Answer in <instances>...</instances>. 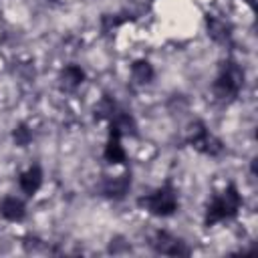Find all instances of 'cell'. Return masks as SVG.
Returning <instances> with one entry per match:
<instances>
[{
	"label": "cell",
	"mask_w": 258,
	"mask_h": 258,
	"mask_svg": "<svg viewBox=\"0 0 258 258\" xmlns=\"http://www.w3.org/2000/svg\"><path fill=\"white\" fill-rule=\"evenodd\" d=\"M48 2H58V0H48Z\"/></svg>",
	"instance_id": "cell-18"
},
{
	"label": "cell",
	"mask_w": 258,
	"mask_h": 258,
	"mask_svg": "<svg viewBox=\"0 0 258 258\" xmlns=\"http://www.w3.org/2000/svg\"><path fill=\"white\" fill-rule=\"evenodd\" d=\"M206 32L208 36L218 42V44H228L232 40V34H234V28L230 24V20L222 18V16H216V14H208L206 16Z\"/></svg>",
	"instance_id": "cell-7"
},
{
	"label": "cell",
	"mask_w": 258,
	"mask_h": 258,
	"mask_svg": "<svg viewBox=\"0 0 258 258\" xmlns=\"http://www.w3.org/2000/svg\"><path fill=\"white\" fill-rule=\"evenodd\" d=\"M99 189L107 200H123L131 189V171H125L121 175H105Z\"/></svg>",
	"instance_id": "cell-6"
},
{
	"label": "cell",
	"mask_w": 258,
	"mask_h": 258,
	"mask_svg": "<svg viewBox=\"0 0 258 258\" xmlns=\"http://www.w3.org/2000/svg\"><path fill=\"white\" fill-rule=\"evenodd\" d=\"M42 181H44V173H42L40 165H30L28 169H24V171L18 175V187H20V191H22L24 196H28V198L34 196V194L40 189Z\"/></svg>",
	"instance_id": "cell-9"
},
{
	"label": "cell",
	"mask_w": 258,
	"mask_h": 258,
	"mask_svg": "<svg viewBox=\"0 0 258 258\" xmlns=\"http://www.w3.org/2000/svg\"><path fill=\"white\" fill-rule=\"evenodd\" d=\"M185 139H187V143L196 151H200L204 155L218 157V155L224 153V143L214 133H210V129L206 127V123L200 121V119H196V121L189 123L187 131H185Z\"/></svg>",
	"instance_id": "cell-4"
},
{
	"label": "cell",
	"mask_w": 258,
	"mask_h": 258,
	"mask_svg": "<svg viewBox=\"0 0 258 258\" xmlns=\"http://www.w3.org/2000/svg\"><path fill=\"white\" fill-rule=\"evenodd\" d=\"M117 107H119V105H117V101H115L111 95H103V99H101L99 105L95 107V117L109 121V117L113 115V111H115Z\"/></svg>",
	"instance_id": "cell-15"
},
{
	"label": "cell",
	"mask_w": 258,
	"mask_h": 258,
	"mask_svg": "<svg viewBox=\"0 0 258 258\" xmlns=\"http://www.w3.org/2000/svg\"><path fill=\"white\" fill-rule=\"evenodd\" d=\"M85 79H87L85 71H83L79 64H75V62L62 67L60 73H58V85H60V89L67 91V93L77 91V89L85 83Z\"/></svg>",
	"instance_id": "cell-10"
},
{
	"label": "cell",
	"mask_w": 258,
	"mask_h": 258,
	"mask_svg": "<svg viewBox=\"0 0 258 258\" xmlns=\"http://www.w3.org/2000/svg\"><path fill=\"white\" fill-rule=\"evenodd\" d=\"M149 244L157 254H167V256H189L191 254V248L187 246V242L169 234L167 230H157Z\"/></svg>",
	"instance_id": "cell-5"
},
{
	"label": "cell",
	"mask_w": 258,
	"mask_h": 258,
	"mask_svg": "<svg viewBox=\"0 0 258 258\" xmlns=\"http://www.w3.org/2000/svg\"><path fill=\"white\" fill-rule=\"evenodd\" d=\"M0 216L8 222H22L26 218V204L16 196H4L0 200Z\"/></svg>",
	"instance_id": "cell-11"
},
{
	"label": "cell",
	"mask_w": 258,
	"mask_h": 258,
	"mask_svg": "<svg viewBox=\"0 0 258 258\" xmlns=\"http://www.w3.org/2000/svg\"><path fill=\"white\" fill-rule=\"evenodd\" d=\"M137 204L149 212L151 216H157V218H169L177 212L179 208V198H177V189L171 185V183H163L159 187H155L153 191L141 196L137 200Z\"/></svg>",
	"instance_id": "cell-3"
},
{
	"label": "cell",
	"mask_w": 258,
	"mask_h": 258,
	"mask_svg": "<svg viewBox=\"0 0 258 258\" xmlns=\"http://www.w3.org/2000/svg\"><path fill=\"white\" fill-rule=\"evenodd\" d=\"M155 77V69L147 58H137L131 64V81L135 85H149Z\"/></svg>",
	"instance_id": "cell-13"
},
{
	"label": "cell",
	"mask_w": 258,
	"mask_h": 258,
	"mask_svg": "<svg viewBox=\"0 0 258 258\" xmlns=\"http://www.w3.org/2000/svg\"><path fill=\"white\" fill-rule=\"evenodd\" d=\"M242 208V196L236 187V183H228L222 191H218L208 208H206V214H204V226L210 228L218 222H224V220H232L238 216Z\"/></svg>",
	"instance_id": "cell-1"
},
{
	"label": "cell",
	"mask_w": 258,
	"mask_h": 258,
	"mask_svg": "<svg viewBox=\"0 0 258 258\" xmlns=\"http://www.w3.org/2000/svg\"><path fill=\"white\" fill-rule=\"evenodd\" d=\"M244 81H246V73L240 67V62L228 58L220 64V71H218V75L214 79V85H212V91H214L216 99L232 101L244 89Z\"/></svg>",
	"instance_id": "cell-2"
},
{
	"label": "cell",
	"mask_w": 258,
	"mask_h": 258,
	"mask_svg": "<svg viewBox=\"0 0 258 258\" xmlns=\"http://www.w3.org/2000/svg\"><path fill=\"white\" fill-rule=\"evenodd\" d=\"M109 131H111V133H117V135H121V137H125V135L135 137V135H137V123H135L133 115H131L127 109L117 107V109L113 111V115L109 117Z\"/></svg>",
	"instance_id": "cell-8"
},
{
	"label": "cell",
	"mask_w": 258,
	"mask_h": 258,
	"mask_svg": "<svg viewBox=\"0 0 258 258\" xmlns=\"http://www.w3.org/2000/svg\"><path fill=\"white\" fill-rule=\"evenodd\" d=\"M109 252L111 254H123V252H131V244L123 238V236H115L109 242Z\"/></svg>",
	"instance_id": "cell-17"
},
{
	"label": "cell",
	"mask_w": 258,
	"mask_h": 258,
	"mask_svg": "<svg viewBox=\"0 0 258 258\" xmlns=\"http://www.w3.org/2000/svg\"><path fill=\"white\" fill-rule=\"evenodd\" d=\"M103 159L111 165H121V163L127 161V153L121 145V135L109 131V137H107V143H105V149H103Z\"/></svg>",
	"instance_id": "cell-12"
},
{
	"label": "cell",
	"mask_w": 258,
	"mask_h": 258,
	"mask_svg": "<svg viewBox=\"0 0 258 258\" xmlns=\"http://www.w3.org/2000/svg\"><path fill=\"white\" fill-rule=\"evenodd\" d=\"M125 20H131V16H125V14H103L101 24H103V30L109 32V30L121 26Z\"/></svg>",
	"instance_id": "cell-16"
},
{
	"label": "cell",
	"mask_w": 258,
	"mask_h": 258,
	"mask_svg": "<svg viewBox=\"0 0 258 258\" xmlns=\"http://www.w3.org/2000/svg\"><path fill=\"white\" fill-rule=\"evenodd\" d=\"M32 129L26 125V123H18V125H14V129H12V141H14V145L16 147H26V145H30L32 143Z\"/></svg>",
	"instance_id": "cell-14"
}]
</instances>
